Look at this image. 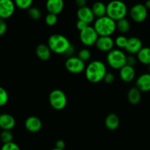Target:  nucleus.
I'll return each instance as SVG.
<instances>
[{"label":"nucleus","instance_id":"bb28decb","mask_svg":"<svg viewBox=\"0 0 150 150\" xmlns=\"http://www.w3.org/2000/svg\"><path fill=\"white\" fill-rule=\"evenodd\" d=\"M127 41H128V39L126 37L123 36V35H120V36H118L116 38V40H114V44L117 45L118 49H125L126 45L127 44Z\"/></svg>","mask_w":150,"mask_h":150},{"label":"nucleus","instance_id":"5701e85b","mask_svg":"<svg viewBox=\"0 0 150 150\" xmlns=\"http://www.w3.org/2000/svg\"><path fill=\"white\" fill-rule=\"evenodd\" d=\"M137 59L142 64L145 65H150V48L143 47L142 49L138 53Z\"/></svg>","mask_w":150,"mask_h":150},{"label":"nucleus","instance_id":"393cba45","mask_svg":"<svg viewBox=\"0 0 150 150\" xmlns=\"http://www.w3.org/2000/svg\"><path fill=\"white\" fill-rule=\"evenodd\" d=\"M33 1L32 0H16L15 1L16 7H18L21 10H29L32 7V4Z\"/></svg>","mask_w":150,"mask_h":150},{"label":"nucleus","instance_id":"f704fd0d","mask_svg":"<svg viewBox=\"0 0 150 150\" xmlns=\"http://www.w3.org/2000/svg\"><path fill=\"white\" fill-rule=\"evenodd\" d=\"M136 64V58L133 55H130L127 57V65L134 67Z\"/></svg>","mask_w":150,"mask_h":150},{"label":"nucleus","instance_id":"20e7f679","mask_svg":"<svg viewBox=\"0 0 150 150\" xmlns=\"http://www.w3.org/2000/svg\"><path fill=\"white\" fill-rule=\"evenodd\" d=\"M127 13V6L121 1H111L106 5V16L115 21L125 18Z\"/></svg>","mask_w":150,"mask_h":150},{"label":"nucleus","instance_id":"7c9ffc66","mask_svg":"<svg viewBox=\"0 0 150 150\" xmlns=\"http://www.w3.org/2000/svg\"><path fill=\"white\" fill-rule=\"evenodd\" d=\"M57 21H58V18H57V15L48 13V14L45 16V23L49 26H54V25L57 23Z\"/></svg>","mask_w":150,"mask_h":150},{"label":"nucleus","instance_id":"7ed1b4c3","mask_svg":"<svg viewBox=\"0 0 150 150\" xmlns=\"http://www.w3.org/2000/svg\"><path fill=\"white\" fill-rule=\"evenodd\" d=\"M93 27L99 37H111L117 29V22L105 16L97 18Z\"/></svg>","mask_w":150,"mask_h":150},{"label":"nucleus","instance_id":"c85d7f7f","mask_svg":"<svg viewBox=\"0 0 150 150\" xmlns=\"http://www.w3.org/2000/svg\"><path fill=\"white\" fill-rule=\"evenodd\" d=\"M9 100V95L4 88L0 86V107H2L7 103Z\"/></svg>","mask_w":150,"mask_h":150},{"label":"nucleus","instance_id":"aec40b11","mask_svg":"<svg viewBox=\"0 0 150 150\" xmlns=\"http://www.w3.org/2000/svg\"><path fill=\"white\" fill-rule=\"evenodd\" d=\"M105 125L109 130H115L120 125V119L115 114H109L105 120Z\"/></svg>","mask_w":150,"mask_h":150},{"label":"nucleus","instance_id":"72a5a7b5","mask_svg":"<svg viewBox=\"0 0 150 150\" xmlns=\"http://www.w3.org/2000/svg\"><path fill=\"white\" fill-rule=\"evenodd\" d=\"M7 30V25L5 20L0 18V36H3Z\"/></svg>","mask_w":150,"mask_h":150},{"label":"nucleus","instance_id":"4c0bfd02","mask_svg":"<svg viewBox=\"0 0 150 150\" xmlns=\"http://www.w3.org/2000/svg\"><path fill=\"white\" fill-rule=\"evenodd\" d=\"M76 3L79 8H80V7H86V1H85V0H77V1H76Z\"/></svg>","mask_w":150,"mask_h":150},{"label":"nucleus","instance_id":"a878e982","mask_svg":"<svg viewBox=\"0 0 150 150\" xmlns=\"http://www.w3.org/2000/svg\"><path fill=\"white\" fill-rule=\"evenodd\" d=\"M0 139L3 144H7L13 142V135L11 130H2L0 134Z\"/></svg>","mask_w":150,"mask_h":150},{"label":"nucleus","instance_id":"a19ab883","mask_svg":"<svg viewBox=\"0 0 150 150\" xmlns=\"http://www.w3.org/2000/svg\"><path fill=\"white\" fill-rule=\"evenodd\" d=\"M149 73H150V65L149 66Z\"/></svg>","mask_w":150,"mask_h":150},{"label":"nucleus","instance_id":"e433bc0d","mask_svg":"<svg viewBox=\"0 0 150 150\" xmlns=\"http://www.w3.org/2000/svg\"><path fill=\"white\" fill-rule=\"evenodd\" d=\"M55 148H57V149H64V147H65V143H64V142L63 140L59 139V140L57 141V142L55 144Z\"/></svg>","mask_w":150,"mask_h":150},{"label":"nucleus","instance_id":"ea45409f","mask_svg":"<svg viewBox=\"0 0 150 150\" xmlns=\"http://www.w3.org/2000/svg\"><path fill=\"white\" fill-rule=\"evenodd\" d=\"M51 150H64V149H57V148H54V149H53Z\"/></svg>","mask_w":150,"mask_h":150},{"label":"nucleus","instance_id":"6ab92c4d","mask_svg":"<svg viewBox=\"0 0 150 150\" xmlns=\"http://www.w3.org/2000/svg\"><path fill=\"white\" fill-rule=\"evenodd\" d=\"M51 51L48 45L40 44L36 48V55L42 61H48L51 58Z\"/></svg>","mask_w":150,"mask_h":150},{"label":"nucleus","instance_id":"cd10ccee","mask_svg":"<svg viewBox=\"0 0 150 150\" xmlns=\"http://www.w3.org/2000/svg\"><path fill=\"white\" fill-rule=\"evenodd\" d=\"M28 15H29V17L32 19V20H39L41 18V11L37 7H32L31 8H29L28 10Z\"/></svg>","mask_w":150,"mask_h":150},{"label":"nucleus","instance_id":"b1692460","mask_svg":"<svg viewBox=\"0 0 150 150\" xmlns=\"http://www.w3.org/2000/svg\"><path fill=\"white\" fill-rule=\"evenodd\" d=\"M130 24L127 19L123 18L117 21V29L121 33H127L130 31Z\"/></svg>","mask_w":150,"mask_h":150},{"label":"nucleus","instance_id":"2f4dec72","mask_svg":"<svg viewBox=\"0 0 150 150\" xmlns=\"http://www.w3.org/2000/svg\"><path fill=\"white\" fill-rule=\"evenodd\" d=\"M1 150H21V149L17 144L12 142L7 144H3Z\"/></svg>","mask_w":150,"mask_h":150},{"label":"nucleus","instance_id":"f3484780","mask_svg":"<svg viewBox=\"0 0 150 150\" xmlns=\"http://www.w3.org/2000/svg\"><path fill=\"white\" fill-rule=\"evenodd\" d=\"M45 7L48 13L57 16L61 13L64 9V2L62 0H48Z\"/></svg>","mask_w":150,"mask_h":150},{"label":"nucleus","instance_id":"412c9836","mask_svg":"<svg viewBox=\"0 0 150 150\" xmlns=\"http://www.w3.org/2000/svg\"><path fill=\"white\" fill-rule=\"evenodd\" d=\"M92 11L95 17L97 18L104 17L106 16V5L101 1H96L92 4Z\"/></svg>","mask_w":150,"mask_h":150},{"label":"nucleus","instance_id":"473e14b6","mask_svg":"<svg viewBox=\"0 0 150 150\" xmlns=\"http://www.w3.org/2000/svg\"><path fill=\"white\" fill-rule=\"evenodd\" d=\"M103 81L105 83L111 84V83H114V81H115V76L112 73H107L104 77Z\"/></svg>","mask_w":150,"mask_h":150},{"label":"nucleus","instance_id":"a211bd4d","mask_svg":"<svg viewBox=\"0 0 150 150\" xmlns=\"http://www.w3.org/2000/svg\"><path fill=\"white\" fill-rule=\"evenodd\" d=\"M136 76V71L133 67L126 64L120 70V77L124 82H131Z\"/></svg>","mask_w":150,"mask_h":150},{"label":"nucleus","instance_id":"dca6fc26","mask_svg":"<svg viewBox=\"0 0 150 150\" xmlns=\"http://www.w3.org/2000/svg\"><path fill=\"white\" fill-rule=\"evenodd\" d=\"M16 126V120L9 114H0V128L2 130H11Z\"/></svg>","mask_w":150,"mask_h":150},{"label":"nucleus","instance_id":"58836bf2","mask_svg":"<svg viewBox=\"0 0 150 150\" xmlns=\"http://www.w3.org/2000/svg\"><path fill=\"white\" fill-rule=\"evenodd\" d=\"M144 5H145V7H146V9H147V10L148 9H150V0L146 1V3L144 4Z\"/></svg>","mask_w":150,"mask_h":150},{"label":"nucleus","instance_id":"c9c22d12","mask_svg":"<svg viewBox=\"0 0 150 150\" xmlns=\"http://www.w3.org/2000/svg\"><path fill=\"white\" fill-rule=\"evenodd\" d=\"M88 26H89V24H87V23H85V22L82 21L78 20L77 23H76V27H77V29H79V32L83 31V29H86Z\"/></svg>","mask_w":150,"mask_h":150},{"label":"nucleus","instance_id":"423d86ee","mask_svg":"<svg viewBox=\"0 0 150 150\" xmlns=\"http://www.w3.org/2000/svg\"><path fill=\"white\" fill-rule=\"evenodd\" d=\"M49 103L54 109L60 111L67 105V96L61 89H54L49 95Z\"/></svg>","mask_w":150,"mask_h":150},{"label":"nucleus","instance_id":"9d476101","mask_svg":"<svg viewBox=\"0 0 150 150\" xmlns=\"http://www.w3.org/2000/svg\"><path fill=\"white\" fill-rule=\"evenodd\" d=\"M16 4L11 0H0V18H9L13 15Z\"/></svg>","mask_w":150,"mask_h":150},{"label":"nucleus","instance_id":"2eb2a0df","mask_svg":"<svg viewBox=\"0 0 150 150\" xmlns=\"http://www.w3.org/2000/svg\"><path fill=\"white\" fill-rule=\"evenodd\" d=\"M136 87L141 92H146L150 91V73H146L141 75L136 82Z\"/></svg>","mask_w":150,"mask_h":150},{"label":"nucleus","instance_id":"f257e3e1","mask_svg":"<svg viewBox=\"0 0 150 150\" xmlns=\"http://www.w3.org/2000/svg\"><path fill=\"white\" fill-rule=\"evenodd\" d=\"M106 73V66L99 60L91 62L85 69L86 79L92 83H99L101 81H103Z\"/></svg>","mask_w":150,"mask_h":150},{"label":"nucleus","instance_id":"4468645a","mask_svg":"<svg viewBox=\"0 0 150 150\" xmlns=\"http://www.w3.org/2000/svg\"><path fill=\"white\" fill-rule=\"evenodd\" d=\"M77 17L79 21H82L87 24L92 23L95 18L92 13V9L87 6L79 8L77 11Z\"/></svg>","mask_w":150,"mask_h":150},{"label":"nucleus","instance_id":"f8f14e48","mask_svg":"<svg viewBox=\"0 0 150 150\" xmlns=\"http://www.w3.org/2000/svg\"><path fill=\"white\" fill-rule=\"evenodd\" d=\"M25 128L31 133H38L42 129V123L40 119L35 116H31L26 120L24 122Z\"/></svg>","mask_w":150,"mask_h":150},{"label":"nucleus","instance_id":"39448f33","mask_svg":"<svg viewBox=\"0 0 150 150\" xmlns=\"http://www.w3.org/2000/svg\"><path fill=\"white\" fill-rule=\"evenodd\" d=\"M126 54L120 49H113L108 53L106 61L108 65L113 69L120 70L127 64Z\"/></svg>","mask_w":150,"mask_h":150},{"label":"nucleus","instance_id":"9b49d317","mask_svg":"<svg viewBox=\"0 0 150 150\" xmlns=\"http://www.w3.org/2000/svg\"><path fill=\"white\" fill-rule=\"evenodd\" d=\"M114 40L111 37H99L95 43V46L103 52H110L114 49Z\"/></svg>","mask_w":150,"mask_h":150},{"label":"nucleus","instance_id":"0eeeda50","mask_svg":"<svg viewBox=\"0 0 150 150\" xmlns=\"http://www.w3.org/2000/svg\"><path fill=\"white\" fill-rule=\"evenodd\" d=\"M98 38L99 35L95 31V28L91 26H88L86 29L80 32L79 34L81 42L86 46H92L95 45Z\"/></svg>","mask_w":150,"mask_h":150},{"label":"nucleus","instance_id":"ddd939ff","mask_svg":"<svg viewBox=\"0 0 150 150\" xmlns=\"http://www.w3.org/2000/svg\"><path fill=\"white\" fill-rule=\"evenodd\" d=\"M143 48V43L142 41L136 37H132L128 38L127 44L126 45L125 51H127L130 55H137L138 53L141 51Z\"/></svg>","mask_w":150,"mask_h":150},{"label":"nucleus","instance_id":"c756f323","mask_svg":"<svg viewBox=\"0 0 150 150\" xmlns=\"http://www.w3.org/2000/svg\"><path fill=\"white\" fill-rule=\"evenodd\" d=\"M91 57H92V55H91L90 51L87 48H83V49L80 50L79 54H78V57L84 62L86 61H89Z\"/></svg>","mask_w":150,"mask_h":150},{"label":"nucleus","instance_id":"6e6552de","mask_svg":"<svg viewBox=\"0 0 150 150\" xmlns=\"http://www.w3.org/2000/svg\"><path fill=\"white\" fill-rule=\"evenodd\" d=\"M65 68L73 74H79L85 71V62L78 57H68L65 62Z\"/></svg>","mask_w":150,"mask_h":150},{"label":"nucleus","instance_id":"f03ea898","mask_svg":"<svg viewBox=\"0 0 150 150\" xmlns=\"http://www.w3.org/2000/svg\"><path fill=\"white\" fill-rule=\"evenodd\" d=\"M51 52L57 54H65L71 46L70 40L60 34H54L48 38V44Z\"/></svg>","mask_w":150,"mask_h":150},{"label":"nucleus","instance_id":"1a4fd4ad","mask_svg":"<svg viewBox=\"0 0 150 150\" xmlns=\"http://www.w3.org/2000/svg\"><path fill=\"white\" fill-rule=\"evenodd\" d=\"M147 10L144 4H136L130 9V16L132 20L136 23H142L144 21L147 17Z\"/></svg>","mask_w":150,"mask_h":150},{"label":"nucleus","instance_id":"4be33fe9","mask_svg":"<svg viewBox=\"0 0 150 150\" xmlns=\"http://www.w3.org/2000/svg\"><path fill=\"white\" fill-rule=\"evenodd\" d=\"M142 99V92L136 87H132L127 92V100L132 105H137Z\"/></svg>","mask_w":150,"mask_h":150}]
</instances>
